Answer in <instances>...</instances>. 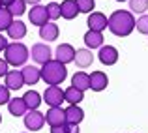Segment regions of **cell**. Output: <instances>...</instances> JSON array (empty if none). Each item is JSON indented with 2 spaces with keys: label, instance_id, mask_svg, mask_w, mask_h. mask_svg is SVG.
<instances>
[{
  "label": "cell",
  "instance_id": "6da1fadb",
  "mask_svg": "<svg viewBox=\"0 0 148 133\" xmlns=\"http://www.w3.org/2000/svg\"><path fill=\"white\" fill-rule=\"evenodd\" d=\"M107 28L111 30L114 36L118 38H126L133 32L135 28V17L131 11L126 10H116L111 13V17L107 19Z\"/></svg>",
  "mask_w": 148,
  "mask_h": 133
},
{
  "label": "cell",
  "instance_id": "7a4b0ae2",
  "mask_svg": "<svg viewBox=\"0 0 148 133\" xmlns=\"http://www.w3.org/2000/svg\"><path fill=\"white\" fill-rule=\"evenodd\" d=\"M41 73V81L45 84H62L68 77V69H66V64L58 60H49L45 62L43 66L40 68Z\"/></svg>",
  "mask_w": 148,
  "mask_h": 133
},
{
  "label": "cell",
  "instance_id": "3957f363",
  "mask_svg": "<svg viewBox=\"0 0 148 133\" xmlns=\"http://www.w3.org/2000/svg\"><path fill=\"white\" fill-rule=\"evenodd\" d=\"M28 47L21 41H13V43H8V47L4 49V60L8 62L13 68H19V66H25L26 60H28Z\"/></svg>",
  "mask_w": 148,
  "mask_h": 133
},
{
  "label": "cell",
  "instance_id": "277c9868",
  "mask_svg": "<svg viewBox=\"0 0 148 133\" xmlns=\"http://www.w3.org/2000/svg\"><path fill=\"white\" fill-rule=\"evenodd\" d=\"M45 124V114L40 112L38 109H28L25 112V128L26 130H32V131H38L41 130Z\"/></svg>",
  "mask_w": 148,
  "mask_h": 133
},
{
  "label": "cell",
  "instance_id": "5b68a950",
  "mask_svg": "<svg viewBox=\"0 0 148 133\" xmlns=\"http://www.w3.org/2000/svg\"><path fill=\"white\" fill-rule=\"evenodd\" d=\"M43 101L49 107H60L62 101H64V90L58 84H49L47 90L43 92Z\"/></svg>",
  "mask_w": 148,
  "mask_h": 133
},
{
  "label": "cell",
  "instance_id": "8992f818",
  "mask_svg": "<svg viewBox=\"0 0 148 133\" xmlns=\"http://www.w3.org/2000/svg\"><path fill=\"white\" fill-rule=\"evenodd\" d=\"M28 54L32 56V60L36 62V64H41V66H43L45 62L51 60L53 51H51V47L47 43H36V45H32V51H28Z\"/></svg>",
  "mask_w": 148,
  "mask_h": 133
},
{
  "label": "cell",
  "instance_id": "52a82bcc",
  "mask_svg": "<svg viewBox=\"0 0 148 133\" xmlns=\"http://www.w3.org/2000/svg\"><path fill=\"white\" fill-rule=\"evenodd\" d=\"M98 58L103 66H114L118 62V49L112 45H101L99 47V53Z\"/></svg>",
  "mask_w": 148,
  "mask_h": 133
},
{
  "label": "cell",
  "instance_id": "ba28073f",
  "mask_svg": "<svg viewBox=\"0 0 148 133\" xmlns=\"http://www.w3.org/2000/svg\"><path fill=\"white\" fill-rule=\"evenodd\" d=\"M73 58H75V49L69 43L58 45L56 51H54V60L62 62V64H69V62H73Z\"/></svg>",
  "mask_w": 148,
  "mask_h": 133
},
{
  "label": "cell",
  "instance_id": "9c48e42d",
  "mask_svg": "<svg viewBox=\"0 0 148 133\" xmlns=\"http://www.w3.org/2000/svg\"><path fill=\"white\" fill-rule=\"evenodd\" d=\"M28 19H30V23H32V25H36V26L45 25V23L49 21L47 10H45L43 6H40V4H36V6H32V10L28 11Z\"/></svg>",
  "mask_w": 148,
  "mask_h": 133
},
{
  "label": "cell",
  "instance_id": "30bf717a",
  "mask_svg": "<svg viewBox=\"0 0 148 133\" xmlns=\"http://www.w3.org/2000/svg\"><path fill=\"white\" fill-rule=\"evenodd\" d=\"M66 114V124H71V126H79L84 118V111L79 105H69L68 109H64Z\"/></svg>",
  "mask_w": 148,
  "mask_h": 133
},
{
  "label": "cell",
  "instance_id": "8fae6325",
  "mask_svg": "<svg viewBox=\"0 0 148 133\" xmlns=\"http://www.w3.org/2000/svg\"><path fill=\"white\" fill-rule=\"evenodd\" d=\"M86 25H88V28H90V30L103 32V30L107 28V17H105L103 13H99V11H90Z\"/></svg>",
  "mask_w": 148,
  "mask_h": 133
},
{
  "label": "cell",
  "instance_id": "7c38bea8",
  "mask_svg": "<svg viewBox=\"0 0 148 133\" xmlns=\"http://www.w3.org/2000/svg\"><path fill=\"white\" fill-rule=\"evenodd\" d=\"M4 77H6V86L10 90H19L25 86V79H23L21 69H10Z\"/></svg>",
  "mask_w": 148,
  "mask_h": 133
},
{
  "label": "cell",
  "instance_id": "4fadbf2b",
  "mask_svg": "<svg viewBox=\"0 0 148 133\" xmlns=\"http://www.w3.org/2000/svg\"><path fill=\"white\" fill-rule=\"evenodd\" d=\"M45 122L49 126H60V124H66V114L62 107H51L45 114Z\"/></svg>",
  "mask_w": 148,
  "mask_h": 133
},
{
  "label": "cell",
  "instance_id": "5bb4252c",
  "mask_svg": "<svg viewBox=\"0 0 148 133\" xmlns=\"http://www.w3.org/2000/svg\"><path fill=\"white\" fill-rule=\"evenodd\" d=\"M73 62H75L79 68L84 69V68H88V66H92V62H94V54H92L90 49H77Z\"/></svg>",
  "mask_w": 148,
  "mask_h": 133
},
{
  "label": "cell",
  "instance_id": "9a60e30c",
  "mask_svg": "<svg viewBox=\"0 0 148 133\" xmlns=\"http://www.w3.org/2000/svg\"><path fill=\"white\" fill-rule=\"evenodd\" d=\"M8 36H10V40H23V38L26 36V25L23 21H11V25L8 26Z\"/></svg>",
  "mask_w": 148,
  "mask_h": 133
},
{
  "label": "cell",
  "instance_id": "2e32d148",
  "mask_svg": "<svg viewBox=\"0 0 148 133\" xmlns=\"http://www.w3.org/2000/svg\"><path fill=\"white\" fill-rule=\"evenodd\" d=\"M88 77H90V88L94 92H101V90L107 88L109 79L103 71H92V75H88Z\"/></svg>",
  "mask_w": 148,
  "mask_h": 133
},
{
  "label": "cell",
  "instance_id": "e0dca14e",
  "mask_svg": "<svg viewBox=\"0 0 148 133\" xmlns=\"http://www.w3.org/2000/svg\"><path fill=\"white\" fill-rule=\"evenodd\" d=\"M84 43H86L88 49H99L101 45H103V34L98 32V30H90L88 28V32L84 34Z\"/></svg>",
  "mask_w": 148,
  "mask_h": 133
},
{
  "label": "cell",
  "instance_id": "ac0fdd59",
  "mask_svg": "<svg viewBox=\"0 0 148 133\" xmlns=\"http://www.w3.org/2000/svg\"><path fill=\"white\" fill-rule=\"evenodd\" d=\"M77 13H79V8H77L75 0H64V2L60 4V17L71 21V19L77 17Z\"/></svg>",
  "mask_w": 148,
  "mask_h": 133
},
{
  "label": "cell",
  "instance_id": "d6986e66",
  "mask_svg": "<svg viewBox=\"0 0 148 133\" xmlns=\"http://www.w3.org/2000/svg\"><path fill=\"white\" fill-rule=\"evenodd\" d=\"M8 109H10V114H13V116H25V112L28 111L23 97H10Z\"/></svg>",
  "mask_w": 148,
  "mask_h": 133
},
{
  "label": "cell",
  "instance_id": "ffe728a7",
  "mask_svg": "<svg viewBox=\"0 0 148 133\" xmlns=\"http://www.w3.org/2000/svg\"><path fill=\"white\" fill-rule=\"evenodd\" d=\"M21 73H23V79H25V84H36L41 79L40 68H36V66H25L21 69Z\"/></svg>",
  "mask_w": 148,
  "mask_h": 133
},
{
  "label": "cell",
  "instance_id": "44dd1931",
  "mask_svg": "<svg viewBox=\"0 0 148 133\" xmlns=\"http://www.w3.org/2000/svg\"><path fill=\"white\" fill-rule=\"evenodd\" d=\"M40 38L45 41H54L58 38V26L54 23H45V25L40 26Z\"/></svg>",
  "mask_w": 148,
  "mask_h": 133
},
{
  "label": "cell",
  "instance_id": "7402d4cb",
  "mask_svg": "<svg viewBox=\"0 0 148 133\" xmlns=\"http://www.w3.org/2000/svg\"><path fill=\"white\" fill-rule=\"evenodd\" d=\"M84 99V92L75 86H69L64 90V101H68L69 105H79Z\"/></svg>",
  "mask_w": 148,
  "mask_h": 133
},
{
  "label": "cell",
  "instance_id": "603a6c76",
  "mask_svg": "<svg viewBox=\"0 0 148 133\" xmlns=\"http://www.w3.org/2000/svg\"><path fill=\"white\" fill-rule=\"evenodd\" d=\"M71 86L83 90V92H84V90H88V88H90V77H88V73L77 71L75 75L71 77Z\"/></svg>",
  "mask_w": 148,
  "mask_h": 133
},
{
  "label": "cell",
  "instance_id": "cb8c5ba5",
  "mask_svg": "<svg viewBox=\"0 0 148 133\" xmlns=\"http://www.w3.org/2000/svg\"><path fill=\"white\" fill-rule=\"evenodd\" d=\"M23 99H25V103H26V109H38L41 105V101H43L36 90H28V92L23 96Z\"/></svg>",
  "mask_w": 148,
  "mask_h": 133
},
{
  "label": "cell",
  "instance_id": "d4e9b609",
  "mask_svg": "<svg viewBox=\"0 0 148 133\" xmlns=\"http://www.w3.org/2000/svg\"><path fill=\"white\" fill-rule=\"evenodd\" d=\"M6 8L10 10V13L13 15V17H21V15L26 11V2L25 0H13V2L8 4Z\"/></svg>",
  "mask_w": 148,
  "mask_h": 133
},
{
  "label": "cell",
  "instance_id": "484cf974",
  "mask_svg": "<svg viewBox=\"0 0 148 133\" xmlns=\"http://www.w3.org/2000/svg\"><path fill=\"white\" fill-rule=\"evenodd\" d=\"M11 21H13V15L10 13V10L8 8H0V32H4V30H8V26L11 25Z\"/></svg>",
  "mask_w": 148,
  "mask_h": 133
},
{
  "label": "cell",
  "instance_id": "4316f807",
  "mask_svg": "<svg viewBox=\"0 0 148 133\" xmlns=\"http://www.w3.org/2000/svg\"><path fill=\"white\" fill-rule=\"evenodd\" d=\"M131 13H145L148 10V0H130Z\"/></svg>",
  "mask_w": 148,
  "mask_h": 133
},
{
  "label": "cell",
  "instance_id": "83f0119b",
  "mask_svg": "<svg viewBox=\"0 0 148 133\" xmlns=\"http://www.w3.org/2000/svg\"><path fill=\"white\" fill-rule=\"evenodd\" d=\"M77 8H79V13H90L96 8V0H75Z\"/></svg>",
  "mask_w": 148,
  "mask_h": 133
},
{
  "label": "cell",
  "instance_id": "f1b7e54d",
  "mask_svg": "<svg viewBox=\"0 0 148 133\" xmlns=\"http://www.w3.org/2000/svg\"><path fill=\"white\" fill-rule=\"evenodd\" d=\"M47 15H49V19H53V21H56L58 17H60V4H56V2H51L47 8Z\"/></svg>",
  "mask_w": 148,
  "mask_h": 133
},
{
  "label": "cell",
  "instance_id": "f546056e",
  "mask_svg": "<svg viewBox=\"0 0 148 133\" xmlns=\"http://www.w3.org/2000/svg\"><path fill=\"white\" fill-rule=\"evenodd\" d=\"M135 28L141 34H148V15H141V17L135 21Z\"/></svg>",
  "mask_w": 148,
  "mask_h": 133
},
{
  "label": "cell",
  "instance_id": "4dcf8cb0",
  "mask_svg": "<svg viewBox=\"0 0 148 133\" xmlns=\"http://www.w3.org/2000/svg\"><path fill=\"white\" fill-rule=\"evenodd\" d=\"M10 101V88L0 84V105H6Z\"/></svg>",
  "mask_w": 148,
  "mask_h": 133
},
{
  "label": "cell",
  "instance_id": "1f68e13d",
  "mask_svg": "<svg viewBox=\"0 0 148 133\" xmlns=\"http://www.w3.org/2000/svg\"><path fill=\"white\" fill-rule=\"evenodd\" d=\"M69 124H60V126H51V133H66Z\"/></svg>",
  "mask_w": 148,
  "mask_h": 133
},
{
  "label": "cell",
  "instance_id": "d6a6232c",
  "mask_svg": "<svg viewBox=\"0 0 148 133\" xmlns=\"http://www.w3.org/2000/svg\"><path fill=\"white\" fill-rule=\"evenodd\" d=\"M8 71H10V64H8L4 58H0V77H4Z\"/></svg>",
  "mask_w": 148,
  "mask_h": 133
},
{
  "label": "cell",
  "instance_id": "836d02e7",
  "mask_svg": "<svg viewBox=\"0 0 148 133\" xmlns=\"http://www.w3.org/2000/svg\"><path fill=\"white\" fill-rule=\"evenodd\" d=\"M6 47H8V40L2 36V34H0V53H2V51L6 49Z\"/></svg>",
  "mask_w": 148,
  "mask_h": 133
},
{
  "label": "cell",
  "instance_id": "e575fe53",
  "mask_svg": "<svg viewBox=\"0 0 148 133\" xmlns=\"http://www.w3.org/2000/svg\"><path fill=\"white\" fill-rule=\"evenodd\" d=\"M66 133H79V128H77V126H71V124H69V126H68V131H66Z\"/></svg>",
  "mask_w": 148,
  "mask_h": 133
},
{
  "label": "cell",
  "instance_id": "d590c367",
  "mask_svg": "<svg viewBox=\"0 0 148 133\" xmlns=\"http://www.w3.org/2000/svg\"><path fill=\"white\" fill-rule=\"evenodd\" d=\"M25 2H26V4H32V6H36V4H40L41 0H25Z\"/></svg>",
  "mask_w": 148,
  "mask_h": 133
},
{
  "label": "cell",
  "instance_id": "8d00e7d4",
  "mask_svg": "<svg viewBox=\"0 0 148 133\" xmlns=\"http://www.w3.org/2000/svg\"><path fill=\"white\" fill-rule=\"evenodd\" d=\"M13 2V0H0V4H2V6H8V4H11Z\"/></svg>",
  "mask_w": 148,
  "mask_h": 133
},
{
  "label": "cell",
  "instance_id": "74e56055",
  "mask_svg": "<svg viewBox=\"0 0 148 133\" xmlns=\"http://www.w3.org/2000/svg\"><path fill=\"white\" fill-rule=\"evenodd\" d=\"M116 2H126V0H116Z\"/></svg>",
  "mask_w": 148,
  "mask_h": 133
},
{
  "label": "cell",
  "instance_id": "f35d334b",
  "mask_svg": "<svg viewBox=\"0 0 148 133\" xmlns=\"http://www.w3.org/2000/svg\"><path fill=\"white\" fill-rule=\"evenodd\" d=\"M0 122H2V116H0Z\"/></svg>",
  "mask_w": 148,
  "mask_h": 133
},
{
  "label": "cell",
  "instance_id": "ab89813d",
  "mask_svg": "<svg viewBox=\"0 0 148 133\" xmlns=\"http://www.w3.org/2000/svg\"><path fill=\"white\" fill-rule=\"evenodd\" d=\"M0 8H2V4H0Z\"/></svg>",
  "mask_w": 148,
  "mask_h": 133
},
{
  "label": "cell",
  "instance_id": "60d3db41",
  "mask_svg": "<svg viewBox=\"0 0 148 133\" xmlns=\"http://www.w3.org/2000/svg\"><path fill=\"white\" fill-rule=\"evenodd\" d=\"M146 36H148V34H146Z\"/></svg>",
  "mask_w": 148,
  "mask_h": 133
},
{
  "label": "cell",
  "instance_id": "b9f144b4",
  "mask_svg": "<svg viewBox=\"0 0 148 133\" xmlns=\"http://www.w3.org/2000/svg\"><path fill=\"white\" fill-rule=\"evenodd\" d=\"M53 2H54V0H53Z\"/></svg>",
  "mask_w": 148,
  "mask_h": 133
}]
</instances>
